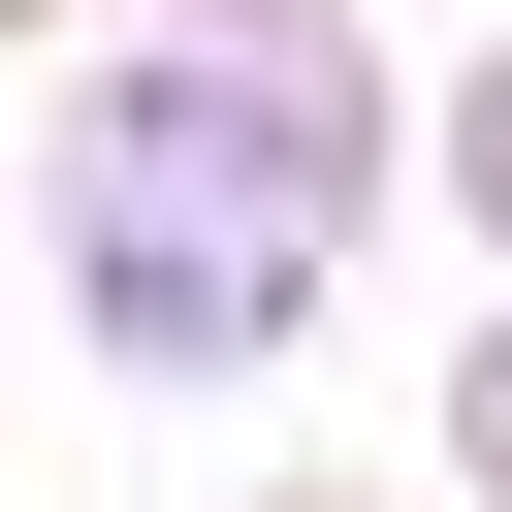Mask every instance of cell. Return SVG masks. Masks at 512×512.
<instances>
[{
	"label": "cell",
	"instance_id": "obj_5",
	"mask_svg": "<svg viewBox=\"0 0 512 512\" xmlns=\"http://www.w3.org/2000/svg\"><path fill=\"white\" fill-rule=\"evenodd\" d=\"M32 32H128V0H0V64H32Z\"/></svg>",
	"mask_w": 512,
	"mask_h": 512
},
{
	"label": "cell",
	"instance_id": "obj_2",
	"mask_svg": "<svg viewBox=\"0 0 512 512\" xmlns=\"http://www.w3.org/2000/svg\"><path fill=\"white\" fill-rule=\"evenodd\" d=\"M416 192H448V224H480V256H512V32H480V64H448V96H416Z\"/></svg>",
	"mask_w": 512,
	"mask_h": 512
},
{
	"label": "cell",
	"instance_id": "obj_4",
	"mask_svg": "<svg viewBox=\"0 0 512 512\" xmlns=\"http://www.w3.org/2000/svg\"><path fill=\"white\" fill-rule=\"evenodd\" d=\"M224 512H416V480H224Z\"/></svg>",
	"mask_w": 512,
	"mask_h": 512
},
{
	"label": "cell",
	"instance_id": "obj_1",
	"mask_svg": "<svg viewBox=\"0 0 512 512\" xmlns=\"http://www.w3.org/2000/svg\"><path fill=\"white\" fill-rule=\"evenodd\" d=\"M384 192H416V96H384L352 0H128L96 96H64V160H32V288H64L96 384L192 416V384L320 352V288H352Z\"/></svg>",
	"mask_w": 512,
	"mask_h": 512
},
{
	"label": "cell",
	"instance_id": "obj_3",
	"mask_svg": "<svg viewBox=\"0 0 512 512\" xmlns=\"http://www.w3.org/2000/svg\"><path fill=\"white\" fill-rule=\"evenodd\" d=\"M448 512H512V288L448 320Z\"/></svg>",
	"mask_w": 512,
	"mask_h": 512
},
{
	"label": "cell",
	"instance_id": "obj_6",
	"mask_svg": "<svg viewBox=\"0 0 512 512\" xmlns=\"http://www.w3.org/2000/svg\"><path fill=\"white\" fill-rule=\"evenodd\" d=\"M0 256H32V224H0Z\"/></svg>",
	"mask_w": 512,
	"mask_h": 512
}]
</instances>
